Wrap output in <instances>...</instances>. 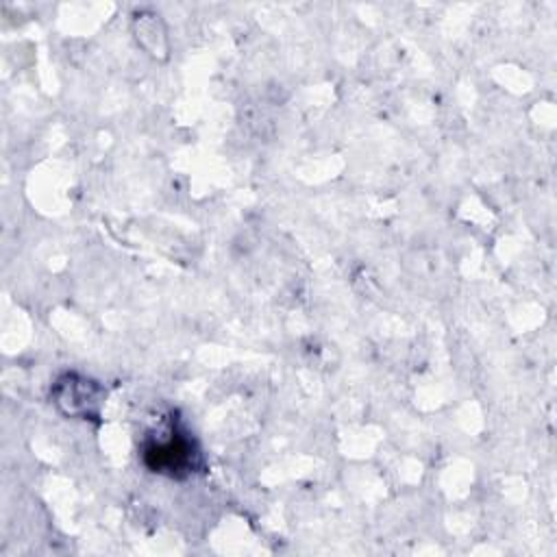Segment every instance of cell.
<instances>
[{
  "label": "cell",
  "instance_id": "7a4b0ae2",
  "mask_svg": "<svg viewBox=\"0 0 557 557\" xmlns=\"http://www.w3.org/2000/svg\"><path fill=\"white\" fill-rule=\"evenodd\" d=\"M52 398L65 416L87 420V418L100 416V407L104 403V389L91 379L67 372L57 379L52 387Z\"/></svg>",
  "mask_w": 557,
  "mask_h": 557
},
{
  "label": "cell",
  "instance_id": "6da1fadb",
  "mask_svg": "<svg viewBox=\"0 0 557 557\" xmlns=\"http://www.w3.org/2000/svg\"><path fill=\"white\" fill-rule=\"evenodd\" d=\"M198 457L200 455L194 446V440L178 429H172L165 440H152L144 453L146 463L154 472H163L170 476L194 472V468L198 466Z\"/></svg>",
  "mask_w": 557,
  "mask_h": 557
}]
</instances>
